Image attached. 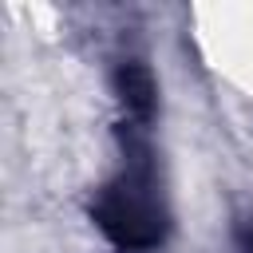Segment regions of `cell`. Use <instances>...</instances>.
Masks as SVG:
<instances>
[{"label":"cell","mask_w":253,"mask_h":253,"mask_svg":"<svg viewBox=\"0 0 253 253\" xmlns=\"http://www.w3.org/2000/svg\"><path fill=\"white\" fill-rule=\"evenodd\" d=\"M241 241H245V253H253V217L245 221V229H241Z\"/></svg>","instance_id":"3957f363"},{"label":"cell","mask_w":253,"mask_h":253,"mask_svg":"<svg viewBox=\"0 0 253 253\" xmlns=\"http://www.w3.org/2000/svg\"><path fill=\"white\" fill-rule=\"evenodd\" d=\"M115 95H119V103H123V111H126L130 123L142 126V123L154 119V107H158V83H154V75H150L146 63H138V59L119 63V71H115Z\"/></svg>","instance_id":"7a4b0ae2"},{"label":"cell","mask_w":253,"mask_h":253,"mask_svg":"<svg viewBox=\"0 0 253 253\" xmlns=\"http://www.w3.org/2000/svg\"><path fill=\"white\" fill-rule=\"evenodd\" d=\"M91 217H95V225L119 249H154L166 237L170 213H166L158 178H154V170L146 162V150L130 154V162L123 166V174L111 178L95 194Z\"/></svg>","instance_id":"6da1fadb"}]
</instances>
